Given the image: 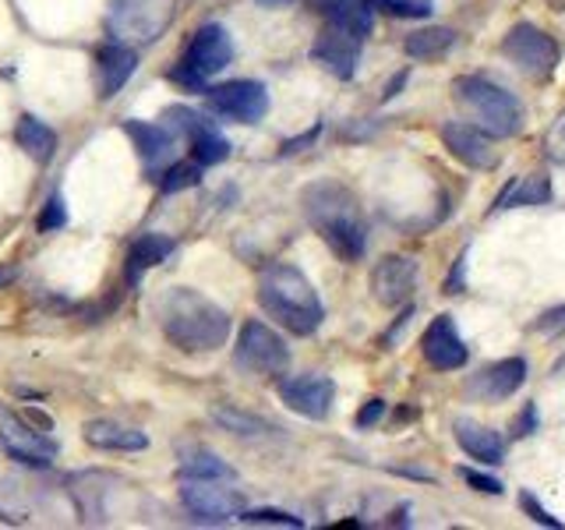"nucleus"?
I'll use <instances>...</instances> for the list:
<instances>
[{
  "instance_id": "48",
  "label": "nucleus",
  "mask_w": 565,
  "mask_h": 530,
  "mask_svg": "<svg viewBox=\"0 0 565 530\" xmlns=\"http://www.w3.org/2000/svg\"><path fill=\"white\" fill-rule=\"evenodd\" d=\"M262 4H287V0H262Z\"/></svg>"
},
{
  "instance_id": "4",
  "label": "nucleus",
  "mask_w": 565,
  "mask_h": 530,
  "mask_svg": "<svg viewBox=\"0 0 565 530\" xmlns=\"http://www.w3.org/2000/svg\"><path fill=\"white\" fill-rule=\"evenodd\" d=\"M452 96L470 114V120H477V128L491 138H512L523 131V106L502 85L481 75H463L452 82Z\"/></svg>"
},
{
  "instance_id": "15",
  "label": "nucleus",
  "mask_w": 565,
  "mask_h": 530,
  "mask_svg": "<svg viewBox=\"0 0 565 530\" xmlns=\"http://www.w3.org/2000/svg\"><path fill=\"white\" fill-rule=\"evenodd\" d=\"M441 141H446V149L459 159V163H467L473 170L499 167V152H494L488 131L473 128V124H463V120L441 124Z\"/></svg>"
},
{
  "instance_id": "37",
  "label": "nucleus",
  "mask_w": 565,
  "mask_h": 530,
  "mask_svg": "<svg viewBox=\"0 0 565 530\" xmlns=\"http://www.w3.org/2000/svg\"><path fill=\"white\" fill-rule=\"evenodd\" d=\"M459 477L473 488V491H484V495H502V481H494V477H488V474H477V470H470V467H459Z\"/></svg>"
},
{
  "instance_id": "46",
  "label": "nucleus",
  "mask_w": 565,
  "mask_h": 530,
  "mask_svg": "<svg viewBox=\"0 0 565 530\" xmlns=\"http://www.w3.org/2000/svg\"><path fill=\"white\" fill-rule=\"evenodd\" d=\"M552 375H565V358H558V361H555V368H552Z\"/></svg>"
},
{
  "instance_id": "34",
  "label": "nucleus",
  "mask_w": 565,
  "mask_h": 530,
  "mask_svg": "<svg viewBox=\"0 0 565 530\" xmlns=\"http://www.w3.org/2000/svg\"><path fill=\"white\" fill-rule=\"evenodd\" d=\"M530 332H541V336H562V332H565V308H547L544 315H537V322L530 326Z\"/></svg>"
},
{
  "instance_id": "23",
  "label": "nucleus",
  "mask_w": 565,
  "mask_h": 530,
  "mask_svg": "<svg viewBox=\"0 0 565 530\" xmlns=\"http://www.w3.org/2000/svg\"><path fill=\"white\" fill-rule=\"evenodd\" d=\"M18 146H22L35 163H50L53 152H57V135H53L40 117H18V128H14Z\"/></svg>"
},
{
  "instance_id": "20",
  "label": "nucleus",
  "mask_w": 565,
  "mask_h": 530,
  "mask_svg": "<svg viewBox=\"0 0 565 530\" xmlns=\"http://www.w3.org/2000/svg\"><path fill=\"white\" fill-rule=\"evenodd\" d=\"M452 435H456L459 449H463L467 456L481 459V464H502L505 442H502L499 432H491V428H484V424H477L470 417H459L452 424Z\"/></svg>"
},
{
  "instance_id": "33",
  "label": "nucleus",
  "mask_w": 565,
  "mask_h": 530,
  "mask_svg": "<svg viewBox=\"0 0 565 530\" xmlns=\"http://www.w3.org/2000/svg\"><path fill=\"white\" fill-rule=\"evenodd\" d=\"M64 223H67V205H64L61 194H50L43 212H40V220H35V230H40V234H57Z\"/></svg>"
},
{
  "instance_id": "41",
  "label": "nucleus",
  "mask_w": 565,
  "mask_h": 530,
  "mask_svg": "<svg viewBox=\"0 0 565 530\" xmlns=\"http://www.w3.org/2000/svg\"><path fill=\"white\" fill-rule=\"evenodd\" d=\"M463 273H467V255H459L456 265H452V273H449V279H446V294L463 290Z\"/></svg>"
},
{
  "instance_id": "19",
  "label": "nucleus",
  "mask_w": 565,
  "mask_h": 530,
  "mask_svg": "<svg viewBox=\"0 0 565 530\" xmlns=\"http://www.w3.org/2000/svg\"><path fill=\"white\" fill-rule=\"evenodd\" d=\"M96 64H99V96H103V99H110L114 93H120L124 82H128V78L135 75L138 53H135V46L114 40V43H106V46L99 50Z\"/></svg>"
},
{
  "instance_id": "5",
  "label": "nucleus",
  "mask_w": 565,
  "mask_h": 530,
  "mask_svg": "<svg viewBox=\"0 0 565 530\" xmlns=\"http://www.w3.org/2000/svg\"><path fill=\"white\" fill-rule=\"evenodd\" d=\"M173 18V0H110L106 8V29L117 43L146 46L167 32Z\"/></svg>"
},
{
  "instance_id": "35",
  "label": "nucleus",
  "mask_w": 565,
  "mask_h": 530,
  "mask_svg": "<svg viewBox=\"0 0 565 530\" xmlns=\"http://www.w3.org/2000/svg\"><path fill=\"white\" fill-rule=\"evenodd\" d=\"M520 502H523L526 517L534 520V523H541V527H552V530H562V520H555L552 512H547V509H544V506L534 499V495H530V491H523V495H520Z\"/></svg>"
},
{
  "instance_id": "31",
  "label": "nucleus",
  "mask_w": 565,
  "mask_h": 530,
  "mask_svg": "<svg viewBox=\"0 0 565 530\" xmlns=\"http://www.w3.org/2000/svg\"><path fill=\"white\" fill-rule=\"evenodd\" d=\"M237 520L247 527H305V520L282 509H244Z\"/></svg>"
},
{
  "instance_id": "12",
  "label": "nucleus",
  "mask_w": 565,
  "mask_h": 530,
  "mask_svg": "<svg viewBox=\"0 0 565 530\" xmlns=\"http://www.w3.org/2000/svg\"><path fill=\"white\" fill-rule=\"evenodd\" d=\"M361 35H353L347 29H335V25H326L318 32V40L311 46V61L322 64L332 78H353V71H358V61H361Z\"/></svg>"
},
{
  "instance_id": "3",
  "label": "nucleus",
  "mask_w": 565,
  "mask_h": 530,
  "mask_svg": "<svg viewBox=\"0 0 565 530\" xmlns=\"http://www.w3.org/2000/svg\"><path fill=\"white\" fill-rule=\"evenodd\" d=\"M258 305L294 336H311L326 318L322 297L311 287V279L290 262H273L269 269H262Z\"/></svg>"
},
{
  "instance_id": "9",
  "label": "nucleus",
  "mask_w": 565,
  "mask_h": 530,
  "mask_svg": "<svg viewBox=\"0 0 565 530\" xmlns=\"http://www.w3.org/2000/svg\"><path fill=\"white\" fill-rule=\"evenodd\" d=\"M237 364L258 375H282L290 368V350L282 336L258 318H247L237 332Z\"/></svg>"
},
{
  "instance_id": "10",
  "label": "nucleus",
  "mask_w": 565,
  "mask_h": 530,
  "mask_svg": "<svg viewBox=\"0 0 565 530\" xmlns=\"http://www.w3.org/2000/svg\"><path fill=\"white\" fill-rule=\"evenodd\" d=\"M0 446L4 453L22 467L46 470L57 459V442L43 435L40 428H32L29 421L14 417L11 411H0Z\"/></svg>"
},
{
  "instance_id": "32",
  "label": "nucleus",
  "mask_w": 565,
  "mask_h": 530,
  "mask_svg": "<svg viewBox=\"0 0 565 530\" xmlns=\"http://www.w3.org/2000/svg\"><path fill=\"white\" fill-rule=\"evenodd\" d=\"M371 4L396 18H428L435 11V0H371Z\"/></svg>"
},
{
  "instance_id": "24",
  "label": "nucleus",
  "mask_w": 565,
  "mask_h": 530,
  "mask_svg": "<svg viewBox=\"0 0 565 530\" xmlns=\"http://www.w3.org/2000/svg\"><path fill=\"white\" fill-rule=\"evenodd\" d=\"M456 43V32L449 25H431V29H417L406 35V57L414 61H435L446 57Z\"/></svg>"
},
{
  "instance_id": "38",
  "label": "nucleus",
  "mask_w": 565,
  "mask_h": 530,
  "mask_svg": "<svg viewBox=\"0 0 565 530\" xmlns=\"http://www.w3.org/2000/svg\"><path fill=\"white\" fill-rule=\"evenodd\" d=\"M530 432H537V406L534 403H526L523 414L512 421V438H526Z\"/></svg>"
},
{
  "instance_id": "44",
  "label": "nucleus",
  "mask_w": 565,
  "mask_h": 530,
  "mask_svg": "<svg viewBox=\"0 0 565 530\" xmlns=\"http://www.w3.org/2000/svg\"><path fill=\"white\" fill-rule=\"evenodd\" d=\"M388 474H399V477H417V481H431L428 470H417V467H388Z\"/></svg>"
},
{
  "instance_id": "13",
  "label": "nucleus",
  "mask_w": 565,
  "mask_h": 530,
  "mask_svg": "<svg viewBox=\"0 0 565 530\" xmlns=\"http://www.w3.org/2000/svg\"><path fill=\"white\" fill-rule=\"evenodd\" d=\"M279 400L290 406L294 414L308 421H326L335 400V382L326 375H300L279 382Z\"/></svg>"
},
{
  "instance_id": "22",
  "label": "nucleus",
  "mask_w": 565,
  "mask_h": 530,
  "mask_svg": "<svg viewBox=\"0 0 565 530\" xmlns=\"http://www.w3.org/2000/svg\"><path fill=\"white\" fill-rule=\"evenodd\" d=\"M170 252H173V241L163 234H146L141 241H135L131 252H128V265H124V273H128V287H138V279L146 276L152 265L163 262Z\"/></svg>"
},
{
  "instance_id": "47",
  "label": "nucleus",
  "mask_w": 565,
  "mask_h": 530,
  "mask_svg": "<svg viewBox=\"0 0 565 530\" xmlns=\"http://www.w3.org/2000/svg\"><path fill=\"white\" fill-rule=\"evenodd\" d=\"M0 520H8V523H18V520L11 517V512H4V509H0Z\"/></svg>"
},
{
  "instance_id": "25",
  "label": "nucleus",
  "mask_w": 565,
  "mask_h": 530,
  "mask_svg": "<svg viewBox=\"0 0 565 530\" xmlns=\"http://www.w3.org/2000/svg\"><path fill=\"white\" fill-rule=\"evenodd\" d=\"M212 421L220 424V428L234 432L241 438H262V435H279L276 424H269L265 417H255L241 411V406H212Z\"/></svg>"
},
{
  "instance_id": "8",
  "label": "nucleus",
  "mask_w": 565,
  "mask_h": 530,
  "mask_svg": "<svg viewBox=\"0 0 565 530\" xmlns=\"http://www.w3.org/2000/svg\"><path fill=\"white\" fill-rule=\"evenodd\" d=\"M181 502L202 523H226L244 512V495L220 477H181Z\"/></svg>"
},
{
  "instance_id": "40",
  "label": "nucleus",
  "mask_w": 565,
  "mask_h": 530,
  "mask_svg": "<svg viewBox=\"0 0 565 530\" xmlns=\"http://www.w3.org/2000/svg\"><path fill=\"white\" fill-rule=\"evenodd\" d=\"M385 417V400H367L358 414V428H371V424H379Z\"/></svg>"
},
{
  "instance_id": "11",
  "label": "nucleus",
  "mask_w": 565,
  "mask_h": 530,
  "mask_svg": "<svg viewBox=\"0 0 565 530\" xmlns=\"http://www.w3.org/2000/svg\"><path fill=\"white\" fill-rule=\"evenodd\" d=\"M205 103L209 110H216L226 120L237 124H258L269 114V93L258 82H226V85H212L205 88Z\"/></svg>"
},
{
  "instance_id": "16",
  "label": "nucleus",
  "mask_w": 565,
  "mask_h": 530,
  "mask_svg": "<svg viewBox=\"0 0 565 530\" xmlns=\"http://www.w3.org/2000/svg\"><path fill=\"white\" fill-rule=\"evenodd\" d=\"M420 350H424V361H428L435 371H456V368H463L467 358H470L467 343L459 340V332H456L452 315L431 318V326L424 329Z\"/></svg>"
},
{
  "instance_id": "17",
  "label": "nucleus",
  "mask_w": 565,
  "mask_h": 530,
  "mask_svg": "<svg viewBox=\"0 0 565 530\" xmlns=\"http://www.w3.org/2000/svg\"><path fill=\"white\" fill-rule=\"evenodd\" d=\"M526 382V361L523 358H505V361H494L491 368H484L481 375L470 382V396L477 400H509L516 396V389Z\"/></svg>"
},
{
  "instance_id": "14",
  "label": "nucleus",
  "mask_w": 565,
  "mask_h": 530,
  "mask_svg": "<svg viewBox=\"0 0 565 530\" xmlns=\"http://www.w3.org/2000/svg\"><path fill=\"white\" fill-rule=\"evenodd\" d=\"M417 287V262L406 255H385L371 273V297L385 308H399Z\"/></svg>"
},
{
  "instance_id": "1",
  "label": "nucleus",
  "mask_w": 565,
  "mask_h": 530,
  "mask_svg": "<svg viewBox=\"0 0 565 530\" xmlns=\"http://www.w3.org/2000/svg\"><path fill=\"white\" fill-rule=\"evenodd\" d=\"M156 318L159 329L167 332V340L173 347H181L184 353L220 350L230 336V315L191 287H170L159 294Z\"/></svg>"
},
{
  "instance_id": "39",
  "label": "nucleus",
  "mask_w": 565,
  "mask_h": 530,
  "mask_svg": "<svg viewBox=\"0 0 565 530\" xmlns=\"http://www.w3.org/2000/svg\"><path fill=\"white\" fill-rule=\"evenodd\" d=\"M318 135H322V124H315V128L311 131H305V135H297V138H287V141H282V156H294V152H305L308 146H311V141H318Z\"/></svg>"
},
{
  "instance_id": "2",
  "label": "nucleus",
  "mask_w": 565,
  "mask_h": 530,
  "mask_svg": "<svg viewBox=\"0 0 565 530\" xmlns=\"http://www.w3.org/2000/svg\"><path fill=\"white\" fill-rule=\"evenodd\" d=\"M300 205H305L308 223L322 234V241L343 262H358L364 255L367 226H364L358 199H353L343 184H335V181L308 184L305 194H300Z\"/></svg>"
},
{
  "instance_id": "30",
  "label": "nucleus",
  "mask_w": 565,
  "mask_h": 530,
  "mask_svg": "<svg viewBox=\"0 0 565 530\" xmlns=\"http://www.w3.org/2000/svg\"><path fill=\"white\" fill-rule=\"evenodd\" d=\"M202 181V163L199 159H191V163H173L167 173H163V181H159V188L163 191H184V188H194Z\"/></svg>"
},
{
  "instance_id": "45",
  "label": "nucleus",
  "mask_w": 565,
  "mask_h": 530,
  "mask_svg": "<svg viewBox=\"0 0 565 530\" xmlns=\"http://www.w3.org/2000/svg\"><path fill=\"white\" fill-rule=\"evenodd\" d=\"M14 279V269H0V287H4V283H11Z\"/></svg>"
},
{
  "instance_id": "28",
  "label": "nucleus",
  "mask_w": 565,
  "mask_h": 530,
  "mask_svg": "<svg viewBox=\"0 0 565 530\" xmlns=\"http://www.w3.org/2000/svg\"><path fill=\"white\" fill-rule=\"evenodd\" d=\"M226 156H230V141L209 120H202L191 135V159H199L202 167H216Z\"/></svg>"
},
{
  "instance_id": "18",
  "label": "nucleus",
  "mask_w": 565,
  "mask_h": 530,
  "mask_svg": "<svg viewBox=\"0 0 565 530\" xmlns=\"http://www.w3.org/2000/svg\"><path fill=\"white\" fill-rule=\"evenodd\" d=\"M85 442L96 449H106V453H141L149 446V435L131 428V424H120V421H106V417H96L85 424Z\"/></svg>"
},
{
  "instance_id": "6",
  "label": "nucleus",
  "mask_w": 565,
  "mask_h": 530,
  "mask_svg": "<svg viewBox=\"0 0 565 530\" xmlns=\"http://www.w3.org/2000/svg\"><path fill=\"white\" fill-rule=\"evenodd\" d=\"M234 61V40L223 25H202L194 32V40L184 53V61L173 67V82H181L184 88H205L209 78H216L220 71Z\"/></svg>"
},
{
  "instance_id": "27",
  "label": "nucleus",
  "mask_w": 565,
  "mask_h": 530,
  "mask_svg": "<svg viewBox=\"0 0 565 530\" xmlns=\"http://www.w3.org/2000/svg\"><path fill=\"white\" fill-rule=\"evenodd\" d=\"M552 199V181H547V173H530L523 177L520 184H509L494 209H509V205H544Z\"/></svg>"
},
{
  "instance_id": "36",
  "label": "nucleus",
  "mask_w": 565,
  "mask_h": 530,
  "mask_svg": "<svg viewBox=\"0 0 565 530\" xmlns=\"http://www.w3.org/2000/svg\"><path fill=\"white\" fill-rule=\"evenodd\" d=\"M544 152L555 159L558 167H565V114L558 117V124L552 131H547V141H544Z\"/></svg>"
},
{
  "instance_id": "21",
  "label": "nucleus",
  "mask_w": 565,
  "mask_h": 530,
  "mask_svg": "<svg viewBox=\"0 0 565 530\" xmlns=\"http://www.w3.org/2000/svg\"><path fill=\"white\" fill-rule=\"evenodd\" d=\"M124 131L131 135L135 141V149L138 156L146 159V167H159V163H167L173 146H177V135L167 128V124H146V120H128L124 124Z\"/></svg>"
},
{
  "instance_id": "29",
  "label": "nucleus",
  "mask_w": 565,
  "mask_h": 530,
  "mask_svg": "<svg viewBox=\"0 0 565 530\" xmlns=\"http://www.w3.org/2000/svg\"><path fill=\"white\" fill-rule=\"evenodd\" d=\"M181 477H220V481H234L237 474L216 453H188L181 459Z\"/></svg>"
},
{
  "instance_id": "7",
  "label": "nucleus",
  "mask_w": 565,
  "mask_h": 530,
  "mask_svg": "<svg viewBox=\"0 0 565 530\" xmlns=\"http://www.w3.org/2000/svg\"><path fill=\"white\" fill-rule=\"evenodd\" d=\"M502 53L523 71L526 78H537V82L552 78L555 67H558V57H562V50H558V43L552 40V35L541 32L537 25H530V22H520V25H512L505 32Z\"/></svg>"
},
{
  "instance_id": "26",
  "label": "nucleus",
  "mask_w": 565,
  "mask_h": 530,
  "mask_svg": "<svg viewBox=\"0 0 565 530\" xmlns=\"http://www.w3.org/2000/svg\"><path fill=\"white\" fill-rule=\"evenodd\" d=\"M326 25H335V29H347L353 35H364L371 32V8L364 0H326Z\"/></svg>"
},
{
  "instance_id": "42",
  "label": "nucleus",
  "mask_w": 565,
  "mask_h": 530,
  "mask_svg": "<svg viewBox=\"0 0 565 530\" xmlns=\"http://www.w3.org/2000/svg\"><path fill=\"white\" fill-rule=\"evenodd\" d=\"M411 318H414V308H411V305H406V308H403V315L396 318V326H393V329H388V332H385V340H382V343H385V347H393V343H396V336H399V332L406 329V322H411Z\"/></svg>"
},
{
  "instance_id": "43",
  "label": "nucleus",
  "mask_w": 565,
  "mask_h": 530,
  "mask_svg": "<svg viewBox=\"0 0 565 530\" xmlns=\"http://www.w3.org/2000/svg\"><path fill=\"white\" fill-rule=\"evenodd\" d=\"M406 78H411V71H406V67H403V71H396V75H393V78H388V85H385V93H382V99L388 103V99H393V96H399V88L406 85Z\"/></svg>"
}]
</instances>
